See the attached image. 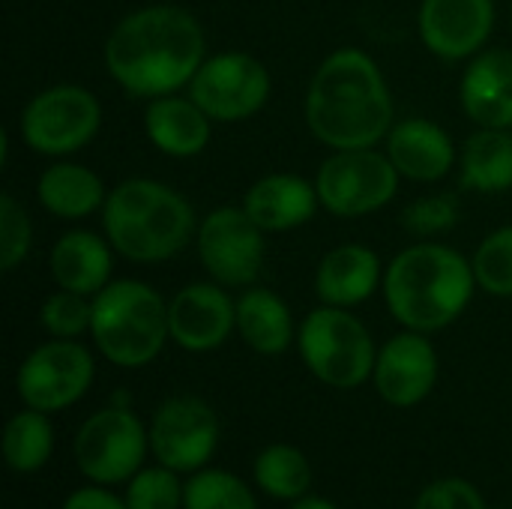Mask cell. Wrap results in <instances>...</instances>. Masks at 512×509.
I'll return each instance as SVG.
<instances>
[{
	"mask_svg": "<svg viewBox=\"0 0 512 509\" xmlns=\"http://www.w3.org/2000/svg\"><path fill=\"white\" fill-rule=\"evenodd\" d=\"M207 42L198 18L171 3L129 12L105 39V69L132 96H168L186 87L204 57Z\"/></svg>",
	"mask_w": 512,
	"mask_h": 509,
	"instance_id": "1",
	"label": "cell"
},
{
	"mask_svg": "<svg viewBox=\"0 0 512 509\" xmlns=\"http://www.w3.org/2000/svg\"><path fill=\"white\" fill-rule=\"evenodd\" d=\"M306 126L333 150L375 147L393 129V99L378 63L360 48H339L309 81Z\"/></svg>",
	"mask_w": 512,
	"mask_h": 509,
	"instance_id": "2",
	"label": "cell"
},
{
	"mask_svg": "<svg viewBox=\"0 0 512 509\" xmlns=\"http://www.w3.org/2000/svg\"><path fill=\"white\" fill-rule=\"evenodd\" d=\"M474 288V264L441 243L408 246L384 270V300L393 318L417 333L450 327L468 309Z\"/></svg>",
	"mask_w": 512,
	"mask_h": 509,
	"instance_id": "3",
	"label": "cell"
},
{
	"mask_svg": "<svg viewBox=\"0 0 512 509\" xmlns=\"http://www.w3.org/2000/svg\"><path fill=\"white\" fill-rule=\"evenodd\" d=\"M102 228L114 252L138 264L168 261L198 234L192 204L159 180H123L102 204Z\"/></svg>",
	"mask_w": 512,
	"mask_h": 509,
	"instance_id": "4",
	"label": "cell"
},
{
	"mask_svg": "<svg viewBox=\"0 0 512 509\" xmlns=\"http://www.w3.org/2000/svg\"><path fill=\"white\" fill-rule=\"evenodd\" d=\"M90 336L105 360L123 369L147 366L159 357L168 330V306L150 285L138 279L108 282L93 297Z\"/></svg>",
	"mask_w": 512,
	"mask_h": 509,
	"instance_id": "5",
	"label": "cell"
},
{
	"mask_svg": "<svg viewBox=\"0 0 512 509\" xmlns=\"http://www.w3.org/2000/svg\"><path fill=\"white\" fill-rule=\"evenodd\" d=\"M300 357L306 369L336 390H354L375 372V342L360 318L339 306H321L300 324Z\"/></svg>",
	"mask_w": 512,
	"mask_h": 509,
	"instance_id": "6",
	"label": "cell"
},
{
	"mask_svg": "<svg viewBox=\"0 0 512 509\" xmlns=\"http://www.w3.org/2000/svg\"><path fill=\"white\" fill-rule=\"evenodd\" d=\"M399 171L387 153L375 147L360 150H333L330 159L321 162L315 189L324 210L342 219L366 216L390 204L399 192Z\"/></svg>",
	"mask_w": 512,
	"mask_h": 509,
	"instance_id": "7",
	"label": "cell"
},
{
	"mask_svg": "<svg viewBox=\"0 0 512 509\" xmlns=\"http://www.w3.org/2000/svg\"><path fill=\"white\" fill-rule=\"evenodd\" d=\"M102 123L99 99L78 84L39 90L21 111V138L42 156H69L87 147Z\"/></svg>",
	"mask_w": 512,
	"mask_h": 509,
	"instance_id": "8",
	"label": "cell"
},
{
	"mask_svg": "<svg viewBox=\"0 0 512 509\" xmlns=\"http://www.w3.org/2000/svg\"><path fill=\"white\" fill-rule=\"evenodd\" d=\"M189 96L216 123H237L258 114L270 99L267 66L246 51L207 57L189 81Z\"/></svg>",
	"mask_w": 512,
	"mask_h": 509,
	"instance_id": "9",
	"label": "cell"
},
{
	"mask_svg": "<svg viewBox=\"0 0 512 509\" xmlns=\"http://www.w3.org/2000/svg\"><path fill=\"white\" fill-rule=\"evenodd\" d=\"M147 435L126 405L93 414L75 438V462L81 474L99 486L132 480L141 471Z\"/></svg>",
	"mask_w": 512,
	"mask_h": 509,
	"instance_id": "10",
	"label": "cell"
},
{
	"mask_svg": "<svg viewBox=\"0 0 512 509\" xmlns=\"http://www.w3.org/2000/svg\"><path fill=\"white\" fill-rule=\"evenodd\" d=\"M264 228L243 207H219L198 225V258L225 288L252 285L264 264Z\"/></svg>",
	"mask_w": 512,
	"mask_h": 509,
	"instance_id": "11",
	"label": "cell"
},
{
	"mask_svg": "<svg viewBox=\"0 0 512 509\" xmlns=\"http://www.w3.org/2000/svg\"><path fill=\"white\" fill-rule=\"evenodd\" d=\"M93 384V357L72 339H54L39 345L18 369L15 387L27 408L42 414L75 405Z\"/></svg>",
	"mask_w": 512,
	"mask_h": 509,
	"instance_id": "12",
	"label": "cell"
},
{
	"mask_svg": "<svg viewBox=\"0 0 512 509\" xmlns=\"http://www.w3.org/2000/svg\"><path fill=\"white\" fill-rule=\"evenodd\" d=\"M219 441L213 408L192 396L168 399L150 423V447L171 471H198L207 465Z\"/></svg>",
	"mask_w": 512,
	"mask_h": 509,
	"instance_id": "13",
	"label": "cell"
},
{
	"mask_svg": "<svg viewBox=\"0 0 512 509\" xmlns=\"http://www.w3.org/2000/svg\"><path fill=\"white\" fill-rule=\"evenodd\" d=\"M417 27L435 57H474L495 27V0H423Z\"/></svg>",
	"mask_w": 512,
	"mask_h": 509,
	"instance_id": "14",
	"label": "cell"
},
{
	"mask_svg": "<svg viewBox=\"0 0 512 509\" xmlns=\"http://www.w3.org/2000/svg\"><path fill=\"white\" fill-rule=\"evenodd\" d=\"M375 387L393 408L420 405L438 381V354L426 333L408 330L393 336L375 360Z\"/></svg>",
	"mask_w": 512,
	"mask_h": 509,
	"instance_id": "15",
	"label": "cell"
},
{
	"mask_svg": "<svg viewBox=\"0 0 512 509\" xmlns=\"http://www.w3.org/2000/svg\"><path fill=\"white\" fill-rule=\"evenodd\" d=\"M237 327V303L210 282L186 285L168 303V330L171 339L186 351H213Z\"/></svg>",
	"mask_w": 512,
	"mask_h": 509,
	"instance_id": "16",
	"label": "cell"
},
{
	"mask_svg": "<svg viewBox=\"0 0 512 509\" xmlns=\"http://www.w3.org/2000/svg\"><path fill=\"white\" fill-rule=\"evenodd\" d=\"M459 99L477 126L512 129V51L492 48L474 54L462 75Z\"/></svg>",
	"mask_w": 512,
	"mask_h": 509,
	"instance_id": "17",
	"label": "cell"
},
{
	"mask_svg": "<svg viewBox=\"0 0 512 509\" xmlns=\"http://www.w3.org/2000/svg\"><path fill=\"white\" fill-rule=\"evenodd\" d=\"M387 156L402 177L417 183H435L453 171L456 147L438 123L408 117L393 123L387 135Z\"/></svg>",
	"mask_w": 512,
	"mask_h": 509,
	"instance_id": "18",
	"label": "cell"
},
{
	"mask_svg": "<svg viewBox=\"0 0 512 509\" xmlns=\"http://www.w3.org/2000/svg\"><path fill=\"white\" fill-rule=\"evenodd\" d=\"M384 279L381 258L360 243H345L330 249L315 273V291L324 306L351 309L366 303Z\"/></svg>",
	"mask_w": 512,
	"mask_h": 509,
	"instance_id": "19",
	"label": "cell"
},
{
	"mask_svg": "<svg viewBox=\"0 0 512 509\" xmlns=\"http://www.w3.org/2000/svg\"><path fill=\"white\" fill-rule=\"evenodd\" d=\"M210 117L192 96H156L144 111V129L153 147L174 159L198 156L210 144Z\"/></svg>",
	"mask_w": 512,
	"mask_h": 509,
	"instance_id": "20",
	"label": "cell"
},
{
	"mask_svg": "<svg viewBox=\"0 0 512 509\" xmlns=\"http://www.w3.org/2000/svg\"><path fill=\"white\" fill-rule=\"evenodd\" d=\"M318 189L297 174H267L243 198V210L264 231H291L306 225L318 210Z\"/></svg>",
	"mask_w": 512,
	"mask_h": 509,
	"instance_id": "21",
	"label": "cell"
},
{
	"mask_svg": "<svg viewBox=\"0 0 512 509\" xmlns=\"http://www.w3.org/2000/svg\"><path fill=\"white\" fill-rule=\"evenodd\" d=\"M48 267L57 288L96 297L111 276V249L93 231H69L54 243Z\"/></svg>",
	"mask_w": 512,
	"mask_h": 509,
	"instance_id": "22",
	"label": "cell"
},
{
	"mask_svg": "<svg viewBox=\"0 0 512 509\" xmlns=\"http://www.w3.org/2000/svg\"><path fill=\"white\" fill-rule=\"evenodd\" d=\"M237 330L252 351L276 357L288 351L294 339L291 309L279 294L267 288H249L237 300Z\"/></svg>",
	"mask_w": 512,
	"mask_h": 509,
	"instance_id": "23",
	"label": "cell"
},
{
	"mask_svg": "<svg viewBox=\"0 0 512 509\" xmlns=\"http://www.w3.org/2000/svg\"><path fill=\"white\" fill-rule=\"evenodd\" d=\"M36 198L57 219H84L105 204L108 192L90 168L57 162L42 171L36 183Z\"/></svg>",
	"mask_w": 512,
	"mask_h": 509,
	"instance_id": "24",
	"label": "cell"
},
{
	"mask_svg": "<svg viewBox=\"0 0 512 509\" xmlns=\"http://www.w3.org/2000/svg\"><path fill=\"white\" fill-rule=\"evenodd\" d=\"M462 186L504 192L512 186V132L480 126L462 147Z\"/></svg>",
	"mask_w": 512,
	"mask_h": 509,
	"instance_id": "25",
	"label": "cell"
},
{
	"mask_svg": "<svg viewBox=\"0 0 512 509\" xmlns=\"http://www.w3.org/2000/svg\"><path fill=\"white\" fill-rule=\"evenodd\" d=\"M54 450V429L48 423V417L36 408L15 414L6 423V435H3V453L12 471L18 474H33L39 471L48 456Z\"/></svg>",
	"mask_w": 512,
	"mask_h": 509,
	"instance_id": "26",
	"label": "cell"
},
{
	"mask_svg": "<svg viewBox=\"0 0 512 509\" xmlns=\"http://www.w3.org/2000/svg\"><path fill=\"white\" fill-rule=\"evenodd\" d=\"M255 480L276 501H300L312 486V465L297 447L273 444L255 459Z\"/></svg>",
	"mask_w": 512,
	"mask_h": 509,
	"instance_id": "27",
	"label": "cell"
},
{
	"mask_svg": "<svg viewBox=\"0 0 512 509\" xmlns=\"http://www.w3.org/2000/svg\"><path fill=\"white\" fill-rule=\"evenodd\" d=\"M183 509H258L255 495L228 471H198L183 486Z\"/></svg>",
	"mask_w": 512,
	"mask_h": 509,
	"instance_id": "28",
	"label": "cell"
},
{
	"mask_svg": "<svg viewBox=\"0 0 512 509\" xmlns=\"http://www.w3.org/2000/svg\"><path fill=\"white\" fill-rule=\"evenodd\" d=\"M477 285L492 297H512V225L492 231L474 255Z\"/></svg>",
	"mask_w": 512,
	"mask_h": 509,
	"instance_id": "29",
	"label": "cell"
},
{
	"mask_svg": "<svg viewBox=\"0 0 512 509\" xmlns=\"http://www.w3.org/2000/svg\"><path fill=\"white\" fill-rule=\"evenodd\" d=\"M90 321H93V300L63 288L51 294L39 309V324L54 339H75L90 330Z\"/></svg>",
	"mask_w": 512,
	"mask_h": 509,
	"instance_id": "30",
	"label": "cell"
},
{
	"mask_svg": "<svg viewBox=\"0 0 512 509\" xmlns=\"http://www.w3.org/2000/svg\"><path fill=\"white\" fill-rule=\"evenodd\" d=\"M33 228L24 204H18L15 195H0V270L12 273L30 252Z\"/></svg>",
	"mask_w": 512,
	"mask_h": 509,
	"instance_id": "31",
	"label": "cell"
},
{
	"mask_svg": "<svg viewBox=\"0 0 512 509\" xmlns=\"http://www.w3.org/2000/svg\"><path fill=\"white\" fill-rule=\"evenodd\" d=\"M183 486L177 483L171 468H144L132 477L126 492L129 509H180Z\"/></svg>",
	"mask_w": 512,
	"mask_h": 509,
	"instance_id": "32",
	"label": "cell"
},
{
	"mask_svg": "<svg viewBox=\"0 0 512 509\" xmlns=\"http://www.w3.org/2000/svg\"><path fill=\"white\" fill-rule=\"evenodd\" d=\"M459 219V207L453 201V195H432V198H420L414 204L405 207L402 222L408 231L429 237V234H441L447 228H453Z\"/></svg>",
	"mask_w": 512,
	"mask_h": 509,
	"instance_id": "33",
	"label": "cell"
},
{
	"mask_svg": "<svg viewBox=\"0 0 512 509\" xmlns=\"http://www.w3.org/2000/svg\"><path fill=\"white\" fill-rule=\"evenodd\" d=\"M417 509H486L480 492L465 480H438L423 489Z\"/></svg>",
	"mask_w": 512,
	"mask_h": 509,
	"instance_id": "34",
	"label": "cell"
},
{
	"mask_svg": "<svg viewBox=\"0 0 512 509\" xmlns=\"http://www.w3.org/2000/svg\"><path fill=\"white\" fill-rule=\"evenodd\" d=\"M63 509H129L126 501H120L117 495L105 492V489H78L66 498Z\"/></svg>",
	"mask_w": 512,
	"mask_h": 509,
	"instance_id": "35",
	"label": "cell"
},
{
	"mask_svg": "<svg viewBox=\"0 0 512 509\" xmlns=\"http://www.w3.org/2000/svg\"><path fill=\"white\" fill-rule=\"evenodd\" d=\"M291 509H339V507H333L330 501H321V498H300V501H297Z\"/></svg>",
	"mask_w": 512,
	"mask_h": 509,
	"instance_id": "36",
	"label": "cell"
}]
</instances>
